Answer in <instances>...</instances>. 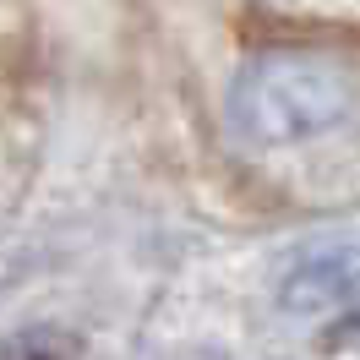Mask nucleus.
<instances>
[{
  "label": "nucleus",
  "instance_id": "nucleus-3",
  "mask_svg": "<svg viewBox=\"0 0 360 360\" xmlns=\"http://www.w3.org/2000/svg\"><path fill=\"white\" fill-rule=\"evenodd\" d=\"M0 360H77L66 338H17Z\"/></svg>",
  "mask_w": 360,
  "mask_h": 360
},
{
  "label": "nucleus",
  "instance_id": "nucleus-2",
  "mask_svg": "<svg viewBox=\"0 0 360 360\" xmlns=\"http://www.w3.org/2000/svg\"><path fill=\"white\" fill-rule=\"evenodd\" d=\"M284 316H338L360 311V235H333L300 251L278 278Z\"/></svg>",
  "mask_w": 360,
  "mask_h": 360
},
{
  "label": "nucleus",
  "instance_id": "nucleus-1",
  "mask_svg": "<svg viewBox=\"0 0 360 360\" xmlns=\"http://www.w3.org/2000/svg\"><path fill=\"white\" fill-rule=\"evenodd\" d=\"M360 110V71L328 49H262L229 77L224 115L251 148H295Z\"/></svg>",
  "mask_w": 360,
  "mask_h": 360
}]
</instances>
